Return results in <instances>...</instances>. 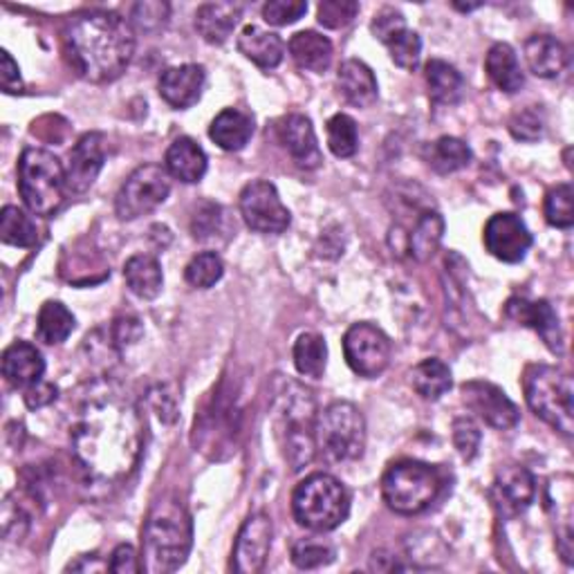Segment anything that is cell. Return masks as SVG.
<instances>
[{"mask_svg": "<svg viewBox=\"0 0 574 574\" xmlns=\"http://www.w3.org/2000/svg\"><path fill=\"white\" fill-rule=\"evenodd\" d=\"M337 87L339 95L355 108H371L379 95L373 70L360 59H348L341 63L337 72Z\"/></svg>", "mask_w": 574, "mask_h": 574, "instance_id": "obj_21", "label": "cell"}, {"mask_svg": "<svg viewBox=\"0 0 574 574\" xmlns=\"http://www.w3.org/2000/svg\"><path fill=\"white\" fill-rule=\"evenodd\" d=\"M225 274V262L215 251L196 254L185 268V279L196 290L213 288Z\"/></svg>", "mask_w": 574, "mask_h": 574, "instance_id": "obj_40", "label": "cell"}, {"mask_svg": "<svg viewBox=\"0 0 574 574\" xmlns=\"http://www.w3.org/2000/svg\"><path fill=\"white\" fill-rule=\"evenodd\" d=\"M272 518L265 512L251 514L236 537L232 570L241 574H256L265 567L272 548Z\"/></svg>", "mask_w": 574, "mask_h": 574, "instance_id": "obj_14", "label": "cell"}, {"mask_svg": "<svg viewBox=\"0 0 574 574\" xmlns=\"http://www.w3.org/2000/svg\"><path fill=\"white\" fill-rule=\"evenodd\" d=\"M462 402L469 411H473L484 424L499 431H509L518 424L520 411L509 400L507 393L490 382H465L462 384Z\"/></svg>", "mask_w": 574, "mask_h": 574, "instance_id": "obj_13", "label": "cell"}, {"mask_svg": "<svg viewBox=\"0 0 574 574\" xmlns=\"http://www.w3.org/2000/svg\"><path fill=\"white\" fill-rule=\"evenodd\" d=\"M254 136V119L238 110V108H225L223 113H218L209 126V138L230 153L243 151L247 142Z\"/></svg>", "mask_w": 574, "mask_h": 574, "instance_id": "obj_27", "label": "cell"}, {"mask_svg": "<svg viewBox=\"0 0 574 574\" xmlns=\"http://www.w3.org/2000/svg\"><path fill=\"white\" fill-rule=\"evenodd\" d=\"M328 364L326 339L317 332H303L294 343V366L303 377L321 379Z\"/></svg>", "mask_w": 574, "mask_h": 574, "instance_id": "obj_36", "label": "cell"}, {"mask_svg": "<svg viewBox=\"0 0 574 574\" xmlns=\"http://www.w3.org/2000/svg\"><path fill=\"white\" fill-rule=\"evenodd\" d=\"M445 236V218L437 211H424L418 220L415 230L407 238V249L418 262H426L437 251Z\"/></svg>", "mask_w": 574, "mask_h": 574, "instance_id": "obj_35", "label": "cell"}, {"mask_svg": "<svg viewBox=\"0 0 574 574\" xmlns=\"http://www.w3.org/2000/svg\"><path fill=\"white\" fill-rule=\"evenodd\" d=\"M454 8H456V10H460V12H471V10H478V8H482V3H473V5H458V3H454Z\"/></svg>", "mask_w": 574, "mask_h": 574, "instance_id": "obj_55", "label": "cell"}, {"mask_svg": "<svg viewBox=\"0 0 574 574\" xmlns=\"http://www.w3.org/2000/svg\"><path fill=\"white\" fill-rule=\"evenodd\" d=\"M57 395H59V388L50 382H36L32 384L30 388H25V405L30 409H43V407H48L57 400Z\"/></svg>", "mask_w": 574, "mask_h": 574, "instance_id": "obj_53", "label": "cell"}, {"mask_svg": "<svg viewBox=\"0 0 574 574\" xmlns=\"http://www.w3.org/2000/svg\"><path fill=\"white\" fill-rule=\"evenodd\" d=\"M194 546V520L185 503L173 496H160L147 516L142 532V570L149 574H168L185 565Z\"/></svg>", "mask_w": 574, "mask_h": 574, "instance_id": "obj_3", "label": "cell"}, {"mask_svg": "<svg viewBox=\"0 0 574 574\" xmlns=\"http://www.w3.org/2000/svg\"><path fill=\"white\" fill-rule=\"evenodd\" d=\"M241 16L243 8L236 3H204L196 12V30L211 46H223Z\"/></svg>", "mask_w": 574, "mask_h": 574, "instance_id": "obj_26", "label": "cell"}, {"mask_svg": "<svg viewBox=\"0 0 574 574\" xmlns=\"http://www.w3.org/2000/svg\"><path fill=\"white\" fill-rule=\"evenodd\" d=\"M452 384H454L452 368L437 358H429L411 371V386L422 400H431V402L440 400V397L452 388Z\"/></svg>", "mask_w": 574, "mask_h": 574, "instance_id": "obj_33", "label": "cell"}, {"mask_svg": "<svg viewBox=\"0 0 574 574\" xmlns=\"http://www.w3.org/2000/svg\"><path fill=\"white\" fill-rule=\"evenodd\" d=\"M525 402L537 418L561 435L574 433V386L572 377L557 366L532 364L523 375Z\"/></svg>", "mask_w": 574, "mask_h": 574, "instance_id": "obj_5", "label": "cell"}, {"mask_svg": "<svg viewBox=\"0 0 574 574\" xmlns=\"http://www.w3.org/2000/svg\"><path fill=\"white\" fill-rule=\"evenodd\" d=\"M142 335H144V328L136 317H119V319H115V324L110 328V337H113L117 348L140 341Z\"/></svg>", "mask_w": 574, "mask_h": 574, "instance_id": "obj_51", "label": "cell"}, {"mask_svg": "<svg viewBox=\"0 0 574 574\" xmlns=\"http://www.w3.org/2000/svg\"><path fill=\"white\" fill-rule=\"evenodd\" d=\"M238 52L260 70H274L285 57V43L270 30L245 25L238 36Z\"/></svg>", "mask_w": 574, "mask_h": 574, "instance_id": "obj_22", "label": "cell"}, {"mask_svg": "<svg viewBox=\"0 0 574 574\" xmlns=\"http://www.w3.org/2000/svg\"><path fill=\"white\" fill-rule=\"evenodd\" d=\"M207 83V72L198 63L166 68L160 74V97L175 110H187L200 102Z\"/></svg>", "mask_w": 574, "mask_h": 574, "instance_id": "obj_19", "label": "cell"}, {"mask_svg": "<svg viewBox=\"0 0 574 574\" xmlns=\"http://www.w3.org/2000/svg\"><path fill=\"white\" fill-rule=\"evenodd\" d=\"M505 315L516 321L518 326L532 328L539 332V337L546 341V345L552 352H563V332L559 324V315L554 313V307L548 301H527L520 296H514L505 305Z\"/></svg>", "mask_w": 574, "mask_h": 574, "instance_id": "obj_17", "label": "cell"}, {"mask_svg": "<svg viewBox=\"0 0 574 574\" xmlns=\"http://www.w3.org/2000/svg\"><path fill=\"white\" fill-rule=\"evenodd\" d=\"M72 458L93 488H117L140 465L144 420L138 405L108 384L81 402L70 426Z\"/></svg>", "mask_w": 574, "mask_h": 574, "instance_id": "obj_1", "label": "cell"}, {"mask_svg": "<svg viewBox=\"0 0 574 574\" xmlns=\"http://www.w3.org/2000/svg\"><path fill=\"white\" fill-rule=\"evenodd\" d=\"M241 213L245 223L256 234H283L292 215L283 204L277 187L268 180H254L241 191Z\"/></svg>", "mask_w": 574, "mask_h": 574, "instance_id": "obj_12", "label": "cell"}, {"mask_svg": "<svg viewBox=\"0 0 574 574\" xmlns=\"http://www.w3.org/2000/svg\"><path fill=\"white\" fill-rule=\"evenodd\" d=\"M358 12L360 3H355V0H324V3H319L317 19L328 30H341L352 23Z\"/></svg>", "mask_w": 574, "mask_h": 574, "instance_id": "obj_45", "label": "cell"}, {"mask_svg": "<svg viewBox=\"0 0 574 574\" xmlns=\"http://www.w3.org/2000/svg\"><path fill=\"white\" fill-rule=\"evenodd\" d=\"M572 185L563 183L548 191L546 196V220L557 230H570L574 225V207H572Z\"/></svg>", "mask_w": 574, "mask_h": 574, "instance_id": "obj_41", "label": "cell"}, {"mask_svg": "<svg viewBox=\"0 0 574 574\" xmlns=\"http://www.w3.org/2000/svg\"><path fill=\"white\" fill-rule=\"evenodd\" d=\"M0 238H3L5 245L12 247H34L38 241V230L34 220L19 207L8 204L0 213Z\"/></svg>", "mask_w": 574, "mask_h": 574, "instance_id": "obj_38", "label": "cell"}, {"mask_svg": "<svg viewBox=\"0 0 574 574\" xmlns=\"http://www.w3.org/2000/svg\"><path fill=\"white\" fill-rule=\"evenodd\" d=\"M63 52L83 81L110 83L126 72L136 55V32L115 12H79L66 23Z\"/></svg>", "mask_w": 574, "mask_h": 574, "instance_id": "obj_2", "label": "cell"}, {"mask_svg": "<svg viewBox=\"0 0 574 574\" xmlns=\"http://www.w3.org/2000/svg\"><path fill=\"white\" fill-rule=\"evenodd\" d=\"M494 496L503 514L516 516L532 505L537 496L535 476L520 465H505L494 480Z\"/></svg>", "mask_w": 574, "mask_h": 574, "instance_id": "obj_20", "label": "cell"}, {"mask_svg": "<svg viewBox=\"0 0 574 574\" xmlns=\"http://www.w3.org/2000/svg\"><path fill=\"white\" fill-rule=\"evenodd\" d=\"M164 164L168 175L185 185L200 183L207 173V155L202 147H198V142H194L191 138L175 140L166 151Z\"/></svg>", "mask_w": 574, "mask_h": 574, "instance_id": "obj_25", "label": "cell"}, {"mask_svg": "<svg viewBox=\"0 0 574 574\" xmlns=\"http://www.w3.org/2000/svg\"><path fill=\"white\" fill-rule=\"evenodd\" d=\"M317 452L332 465L360 460L366 449V420L350 402H332L317 415Z\"/></svg>", "mask_w": 574, "mask_h": 574, "instance_id": "obj_9", "label": "cell"}, {"mask_svg": "<svg viewBox=\"0 0 574 574\" xmlns=\"http://www.w3.org/2000/svg\"><path fill=\"white\" fill-rule=\"evenodd\" d=\"M171 8L166 3H138L132 5L130 25H136L142 32H157L166 25Z\"/></svg>", "mask_w": 574, "mask_h": 574, "instance_id": "obj_48", "label": "cell"}, {"mask_svg": "<svg viewBox=\"0 0 574 574\" xmlns=\"http://www.w3.org/2000/svg\"><path fill=\"white\" fill-rule=\"evenodd\" d=\"M274 407L283 422V454L292 471H301L317 456V407L311 390L294 382H281Z\"/></svg>", "mask_w": 574, "mask_h": 574, "instance_id": "obj_4", "label": "cell"}, {"mask_svg": "<svg viewBox=\"0 0 574 574\" xmlns=\"http://www.w3.org/2000/svg\"><path fill=\"white\" fill-rule=\"evenodd\" d=\"M484 70H488L492 83L499 87V91L507 95L518 93L525 83V74L520 70L518 57L507 43H496V46L490 48L488 57H484Z\"/></svg>", "mask_w": 574, "mask_h": 574, "instance_id": "obj_32", "label": "cell"}, {"mask_svg": "<svg viewBox=\"0 0 574 574\" xmlns=\"http://www.w3.org/2000/svg\"><path fill=\"white\" fill-rule=\"evenodd\" d=\"M305 12L307 3H303V0H270V3L262 8V19L274 27H285L303 19Z\"/></svg>", "mask_w": 574, "mask_h": 574, "instance_id": "obj_47", "label": "cell"}, {"mask_svg": "<svg viewBox=\"0 0 574 574\" xmlns=\"http://www.w3.org/2000/svg\"><path fill=\"white\" fill-rule=\"evenodd\" d=\"M443 490V476L426 462L400 460L386 469L382 478L384 503L402 516H415L429 509Z\"/></svg>", "mask_w": 574, "mask_h": 574, "instance_id": "obj_8", "label": "cell"}, {"mask_svg": "<svg viewBox=\"0 0 574 574\" xmlns=\"http://www.w3.org/2000/svg\"><path fill=\"white\" fill-rule=\"evenodd\" d=\"M429 99L435 106H456L465 95V79L452 63L431 59L424 68Z\"/></svg>", "mask_w": 574, "mask_h": 574, "instance_id": "obj_29", "label": "cell"}, {"mask_svg": "<svg viewBox=\"0 0 574 574\" xmlns=\"http://www.w3.org/2000/svg\"><path fill=\"white\" fill-rule=\"evenodd\" d=\"M0 85H3L5 93H21L23 87L19 63L12 59L8 50L0 52Z\"/></svg>", "mask_w": 574, "mask_h": 574, "instance_id": "obj_54", "label": "cell"}, {"mask_svg": "<svg viewBox=\"0 0 574 574\" xmlns=\"http://www.w3.org/2000/svg\"><path fill=\"white\" fill-rule=\"evenodd\" d=\"M390 339L373 324H355L343 337V355L352 373L373 379L379 377L390 364Z\"/></svg>", "mask_w": 574, "mask_h": 574, "instance_id": "obj_11", "label": "cell"}, {"mask_svg": "<svg viewBox=\"0 0 574 574\" xmlns=\"http://www.w3.org/2000/svg\"><path fill=\"white\" fill-rule=\"evenodd\" d=\"M292 514L305 529L332 532L350 514V494L335 476L313 473L296 484Z\"/></svg>", "mask_w": 574, "mask_h": 574, "instance_id": "obj_6", "label": "cell"}, {"mask_svg": "<svg viewBox=\"0 0 574 574\" xmlns=\"http://www.w3.org/2000/svg\"><path fill=\"white\" fill-rule=\"evenodd\" d=\"M335 561V548L324 541L301 539L292 546V563L301 570H317Z\"/></svg>", "mask_w": 574, "mask_h": 574, "instance_id": "obj_43", "label": "cell"}, {"mask_svg": "<svg viewBox=\"0 0 574 574\" xmlns=\"http://www.w3.org/2000/svg\"><path fill=\"white\" fill-rule=\"evenodd\" d=\"M124 279L128 290L144 301L157 298L164 285L162 265L155 256L149 254L130 256L124 265Z\"/></svg>", "mask_w": 574, "mask_h": 574, "instance_id": "obj_30", "label": "cell"}, {"mask_svg": "<svg viewBox=\"0 0 574 574\" xmlns=\"http://www.w3.org/2000/svg\"><path fill=\"white\" fill-rule=\"evenodd\" d=\"M525 61L532 74L557 79L567 66V50L550 34H535L525 40Z\"/></svg>", "mask_w": 574, "mask_h": 574, "instance_id": "obj_24", "label": "cell"}, {"mask_svg": "<svg viewBox=\"0 0 574 574\" xmlns=\"http://www.w3.org/2000/svg\"><path fill=\"white\" fill-rule=\"evenodd\" d=\"M290 55L294 59V63L301 68V70H307V72H326L332 63V43L328 36L319 34V32H313V30H305V32H296L292 38H290Z\"/></svg>", "mask_w": 574, "mask_h": 574, "instance_id": "obj_28", "label": "cell"}, {"mask_svg": "<svg viewBox=\"0 0 574 574\" xmlns=\"http://www.w3.org/2000/svg\"><path fill=\"white\" fill-rule=\"evenodd\" d=\"M482 243L488 251L503 262H520L532 247V234L525 227L520 215L505 211L494 213L482 232Z\"/></svg>", "mask_w": 574, "mask_h": 574, "instance_id": "obj_15", "label": "cell"}, {"mask_svg": "<svg viewBox=\"0 0 574 574\" xmlns=\"http://www.w3.org/2000/svg\"><path fill=\"white\" fill-rule=\"evenodd\" d=\"M570 476H559L550 484L548 507L554 512L557 523V550L565 563H572V488Z\"/></svg>", "mask_w": 574, "mask_h": 574, "instance_id": "obj_31", "label": "cell"}, {"mask_svg": "<svg viewBox=\"0 0 574 574\" xmlns=\"http://www.w3.org/2000/svg\"><path fill=\"white\" fill-rule=\"evenodd\" d=\"M66 168L46 149H25L19 160V194L36 215H52L66 198Z\"/></svg>", "mask_w": 574, "mask_h": 574, "instance_id": "obj_7", "label": "cell"}, {"mask_svg": "<svg viewBox=\"0 0 574 574\" xmlns=\"http://www.w3.org/2000/svg\"><path fill=\"white\" fill-rule=\"evenodd\" d=\"M74 324V315L61 301H46L36 317V337L48 345H59L72 335Z\"/></svg>", "mask_w": 574, "mask_h": 574, "instance_id": "obj_34", "label": "cell"}, {"mask_svg": "<svg viewBox=\"0 0 574 574\" xmlns=\"http://www.w3.org/2000/svg\"><path fill=\"white\" fill-rule=\"evenodd\" d=\"M328 147L330 151L341 157L348 160L358 153L360 149V130H358V121L352 119L350 115H335L328 121Z\"/></svg>", "mask_w": 574, "mask_h": 574, "instance_id": "obj_39", "label": "cell"}, {"mask_svg": "<svg viewBox=\"0 0 574 574\" xmlns=\"http://www.w3.org/2000/svg\"><path fill=\"white\" fill-rule=\"evenodd\" d=\"M277 130H279L281 144L288 149L296 166L305 171H315L321 166L324 155H321L317 132L311 119H307L305 115L292 113L279 121Z\"/></svg>", "mask_w": 574, "mask_h": 574, "instance_id": "obj_18", "label": "cell"}, {"mask_svg": "<svg viewBox=\"0 0 574 574\" xmlns=\"http://www.w3.org/2000/svg\"><path fill=\"white\" fill-rule=\"evenodd\" d=\"M223 207L215 202H200L191 218V232L198 241H211L223 227Z\"/></svg>", "mask_w": 574, "mask_h": 574, "instance_id": "obj_46", "label": "cell"}, {"mask_svg": "<svg viewBox=\"0 0 574 574\" xmlns=\"http://www.w3.org/2000/svg\"><path fill=\"white\" fill-rule=\"evenodd\" d=\"M509 132L518 142H537L546 132V117L535 106L523 108L509 119Z\"/></svg>", "mask_w": 574, "mask_h": 574, "instance_id": "obj_44", "label": "cell"}, {"mask_svg": "<svg viewBox=\"0 0 574 574\" xmlns=\"http://www.w3.org/2000/svg\"><path fill=\"white\" fill-rule=\"evenodd\" d=\"M386 48H388V55H390L395 66H400L405 70H415L420 66L422 38L418 32L407 27L405 32H400L395 38H390L386 43Z\"/></svg>", "mask_w": 574, "mask_h": 574, "instance_id": "obj_42", "label": "cell"}, {"mask_svg": "<svg viewBox=\"0 0 574 574\" xmlns=\"http://www.w3.org/2000/svg\"><path fill=\"white\" fill-rule=\"evenodd\" d=\"M106 162V138L102 132H85L70 151L66 168V185L70 194H85L95 185Z\"/></svg>", "mask_w": 574, "mask_h": 574, "instance_id": "obj_16", "label": "cell"}, {"mask_svg": "<svg viewBox=\"0 0 574 574\" xmlns=\"http://www.w3.org/2000/svg\"><path fill=\"white\" fill-rule=\"evenodd\" d=\"M171 194L168 171L160 164H144L132 171L115 198V213L119 220H138L160 204L166 202Z\"/></svg>", "mask_w": 574, "mask_h": 574, "instance_id": "obj_10", "label": "cell"}, {"mask_svg": "<svg viewBox=\"0 0 574 574\" xmlns=\"http://www.w3.org/2000/svg\"><path fill=\"white\" fill-rule=\"evenodd\" d=\"M480 429L471 418H458L454 422V445L465 460H473L480 447Z\"/></svg>", "mask_w": 574, "mask_h": 574, "instance_id": "obj_49", "label": "cell"}, {"mask_svg": "<svg viewBox=\"0 0 574 574\" xmlns=\"http://www.w3.org/2000/svg\"><path fill=\"white\" fill-rule=\"evenodd\" d=\"M405 30H407V21H405L402 12H397L395 8H384V10H379V12L375 14L373 23H371L373 36H375L377 40H382L384 46H386V43H388L390 38H395L397 34L405 32Z\"/></svg>", "mask_w": 574, "mask_h": 574, "instance_id": "obj_50", "label": "cell"}, {"mask_svg": "<svg viewBox=\"0 0 574 574\" xmlns=\"http://www.w3.org/2000/svg\"><path fill=\"white\" fill-rule=\"evenodd\" d=\"M426 162L435 173L449 175L465 168L471 162V149L462 140L445 136L429 147Z\"/></svg>", "mask_w": 574, "mask_h": 574, "instance_id": "obj_37", "label": "cell"}, {"mask_svg": "<svg viewBox=\"0 0 574 574\" xmlns=\"http://www.w3.org/2000/svg\"><path fill=\"white\" fill-rule=\"evenodd\" d=\"M46 362L36 345L27 341H16L3 352V377L14 388H30L43 379Z\"/></svg>", "mask_w": 574, "mask_h": 574, "instance_id": "obj_23", "label": "cell"}, {"mask_svg": "<svg viewBox=\"0 0 574 574\" xmlns=\"http://www.w3.org/2000/svg\"><path fill=\"white\" fill-rule=\"evenodd\" d=\"M108 570L119 572V574H136V572L142 570V559L138 557L136 548L124 543V546L115 548V552L110 557V563H108Z\"/></svg>", "mask_w": 574, "mask_h": 574, "instance_id": "obj_52", "label": "cell"}]
</instances>
